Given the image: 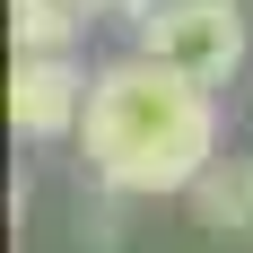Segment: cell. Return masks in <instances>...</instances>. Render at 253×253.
<instances>
[{
    "mask_svg": "<svg viewBox=\"0 0 253 253\" xmlns=\"http://www.w3.org/2000/svg\"><path fill=\"white\" fill-rule=\"evenodd\" d=\"M9 123L26 140H61V131L87 123V79L70 70V52H18V79H9Z\"/></svg>",
    "mask_w": 253,
    "mask_h": 253,
    "instance_id": "obj_3",
    "label": "cell"
},
{
    "mask_svg": "<svg viewBox=\"0 0 253 253\" xmlns=\"http://www.w3.org/2000/svg\"><path fill=\"white\" fill-rule=\"evenodd\" d=\"M79 26H87L79 0H9V35H18V52H70Z\"/></svg>",
    "mask_w": 253,
    "mask_h": 253,
    "instance_id": "obj_5",
    "label": "cell"
},
{
    "mask_svg": "<svg viewBox=\"0 0 253 253\" xmlns=\"http://www.w3.org/2000/svg\"><path fill=\"white\" fill-rule=\"evenodd\" d=\"M192 210L210 236H253V157H210L192 183Z\"/></svg>",
    "mask_w": 253,
    "mask_h": 253,
    "instance_id": "obj_4",
    "label": "cell"
},
{
    "mask_svg": "<svg viewBox=\"0 0 253 253\" xmlns=\"http://www.w3.org/2000/svg\"><path fill=\"white\" fill-rule=\"evenodd\" d=\"M236 9L245 0H157L140 18V52L183 70V79H201V87H218V79L245 70V18Z\"/></svg>",
    "mask_w": 253,
    "mask_h": 253,
    "instance_id": "obj_2",
    "label": "cell"
},
{
    "mask_svg": "<svg viewBox=\"0 0 253 253\" xmlns=\"http://www.w3.org/2000/svg\"><path fill=\"white\" fill-rule=\"evenodd\" d=\"M87 175L123 201H157V192H192L201 166L218 157V114H210L201 79L166 70L149 52L105 61L87 79Z\"/></svg>",
    "mask_w": 253,
    "mask_h": 253,
    "instance_id": "obj_1",
    "label": "cell"
}]
</instances>
